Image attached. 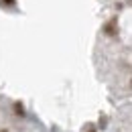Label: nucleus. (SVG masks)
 <instances>
[{
	"mask_svg": "<svg viewBox=\"0 0 132 132\" xmlns=\"http://www.w3.org/2000/svg\"><path fill=\"white\" fill-rule=\"evenodd\" d=\"M4 2H8V4H12V2H14V0H4Z\"/></svg>",
	"mask_w": 132,
	"mask_h": 132,
	"instance_id": "7ed1b4c3",
	"label": "nucleus"
},
{
	"mask_svg": "<svg viewBox=\"0 0 132 132\" xmlns=\"http://www.w3.org/2000/svg\"><path fill=\"white\" fill-rule=\"evenodd\" d=\"M104 35H108V37H116L118 35V20L112 18L108 24H104Z\"/></svg>",
	"mask_w": 132,
	"mask_h": 132,
	"instance_id": "f257e3e1",
	"label": "nucleus"
},
{
	"mask_svg": "<svg viewBox=\"0 0 132 132\" xmlns=\"http://www.w3.org/2000/svg\"><path fill=\"white\" fill-rule=\"evenodd\" d=\"M87 132H96V130H94V128H92V130H87Z\"/></svg>",
	"mask_w": 132,
	"mask_h": 132,
	"instance_id": "20e7f679",
	"label": "nucleus"
},
{
	"mask_svg": "<svg viewBox=\"0 0 132 132\" xmlns=\"http://www.w3.org/2000/svg\"><path fill=\"white\" fill-rule=\"evenodd\" d=\"M0 132H8V130H0Z\"/></svg>",
	"mask_w": 132,
	"mask_h": 132,
	"instance_id": "39448f33",
	"label": "nucleus"
},
{
	"mask_svg": "<svg viewBox=\"0 0 132 132\" xmlns=\"http://www.w3.org/2000/svg\"><path fill=\"white\" fill-rule=\"evenodd\" d=\"M14 112H16L18 116H22V114H24V112H22V106H20V104H14Z\"/></svg>",
	"mask_w": 132,
	"mask_h": 132,
	"instance_id": "f03ea898",
	"label": "nucleus"
}]
</instances>
